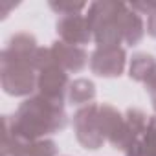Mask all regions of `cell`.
Listing matches in <instances>:
<instances>
[{"instance_id": "obj_8", "label": "cell", "mask_w": 156, "mask_h": 156, "mask_svg": "<svg viewBox=\"0 0 156 156\" xmlns=\"http://www.w3.org/2000/svg\"><path fill=\"white\" fill-rule=\"evenodd\" d=\"M50 50H51L53 61L66 73L68 72H73V73L81 72L88 64V53L81 46H73V44H68L64 41H57V42H53V46Z\"/></svg>"}, {"instance_id": "obj_7", "label": "cell", "mask_w": 156, "mask_h": 156, "mask_svg": "<svg viewBox=\"0 0 156 156\" xmlns=\"http://www.w3.org/2000/svg\"><path fill=\"white\" fill-rule=\"evenodd\" d=\"M57 33L61 35V39L68 44L73 46H81L88 44L92 41V30L88 24V19L79 15H62L57 20Z\"/></svg>"}, {"instance_id": "obj_5", "label": "cell", "mask_w": 156, "mask_h": 156, "mask_svg": "<svg viewBox=\"0 0 156 156\" xmlns=\"http://www.w3.org/2000/svg\"><path fill=\"white\" fill-rule=\"evenodd\" d=\"M127 51L121 46H98L90 57V70L99 77H119L125 70Z\"/></svg>"}, {"instance_id": "obj_4", "label": "cell", "mask_w": 156, "mask_h": 156, "mask_svg": "<svg viewBox=\"0 0 156 156\" xmlns=\"http://www.w3.org/2000/svg\"><path fill=\"white\" fill-rule=\"evenodd\" d=\"M73 129H75L77 140L85 149H99L107 141L99 125V105L96 103L87 105L75 112Z\"/></svg>"}, {"instance_id": "obj_9", "label": "cell", "mask_w": 156, "mask_h": 156, "mask_svg": "<svg viewBox=\"0 0 156 156\" xmlns=\"http://www.w3.org/2000/svg\"><path fill=\"white\" fill-rule=\"evenodd\" d=\"M96 98V87L88 79H75L70 83L66 99L72 107H81V105H92Z\"/></svg>"}, {"instance_id": "obj_10", "label": "cell", "mask_w": 156, "mask_h": 156, "mask_svg": "<svg viewBox=\"0 0 156 156\" xmlns=\"http://www.w3.org/2000/svg\"><path fill=\"white\" fill-rule=\"evenodd\" d=\"M125 156H156V116L149 118L143 136L132 149L125 152Z\"/></svg>"}, {"instance_id": "obj_2", "label": "cell", "mask_w": 156, "mask_h": 156, "mask_svg": "<svg viewBox=\"0 0 156 156\" xmlns=\"http://www.w3.org/2000/svg\"><path fill=\"white\" fill-rule=\"evenodd\" d=\"M37 41L30 33L13 35L2 51V87L9 96H30L37 88Z\"/></svg>"}, {"instance_id": "obj_3", "label": "cell", "mask_w": 156, "mask_h": 156, "mask_svg": "<svg viewBox=\"0 0 156 156\" xmlns=\"http://www.w3.org/2000/svg\"><path fill=\"white\" fill-rule=\"evenodd\" d=\"M11 129L26 141H39L48 134H55L66 127V112L62 103L42 98L41 94L24 101L17 114L6 116Z\"/></svg>"}, {"instance_id": "obj_6", "label": "cell", "mask_w": 156, "mask_h": 156, "mask_svg": "<svg viewBox=\"0 0 156 156\" xmlns=\"http://www.w3.org/2000/svg\"><path fill=\"white\" fill-rule=\"evenodd\" d=\"M147 123H149V118L141 110L129 108L123 116V123H121L119 130L110 140V145L114 149H119V151L127 152L129 149H132L140 141V138L143 136V132L147 129Z\"/></svg>"}, {"instance_id": "obj_1", "label": "cell", "mask_w": 156, "mask_h": 156, "mask_svg": "<svg viewBox=\"0 0 156 156\" xmlns=\"http://www.w3.org/2000/svg\"><path fill=\"white\" fill-rule=\"evenodd\" d=\"M88 24L98 46H136L143 39V20L125 4L96 2L88 9Z\"/></svg>"}, {"instance_id": "obj_14", "label": "cell", "mask_w": 156, "mask_h": 156, "mask_svg": "<svg viewBox=\"0 0 156 156\" xmlns=\"http://www.w3.org/2000/svg\"><path fill=\"white\" fill-rule=\"evenodd\" d=\"M147 30H149V35L156 39V13L149 15V20H147Z\"/></svg>"}, {"instance_id": "obj_13", "label": "cell", "mask_w": 156, "mask_h": 156, "mask_svg": "<svg viewBox=\"0 0 156 156\" xmlns=\"http://www.w3.org/2000/svg\"><path fill=\"white\" fill-rule=\"evenodd\" d=\"M50 8L53 11H57L61 17L62 15H79L87 4H72V2H50Z\"/></svg>"}, {"instance_id": "obj_12", "label": "cell", "mask_w": 156, "mask_h": 156, "mask_svg": "<svg viewBox=\"0 0 156 156\" xmlns=\"http://www.w3.org/2000/svg\"><path fill=\"white\" fill-rule=\"evenodd\" d=\"M22 156H57V145L51 140L30 141Z\"/></svg>"}, {"instance_id": "obj_11", "label": "cell", "mask_w": 156, "mask_h": 156, "mask_svg": "<svg viewBox=\"0 0 156 156\" xmlns=\"http://www.w3.org/2000/svg\"><path fill=\"white\" fill-rule=\"evenodd\" d=\"M156 70V59L149 53H136L132 55V61H130V77L134 81H140V83H145L151 73Z\"/></svg>"}]
</instances>
